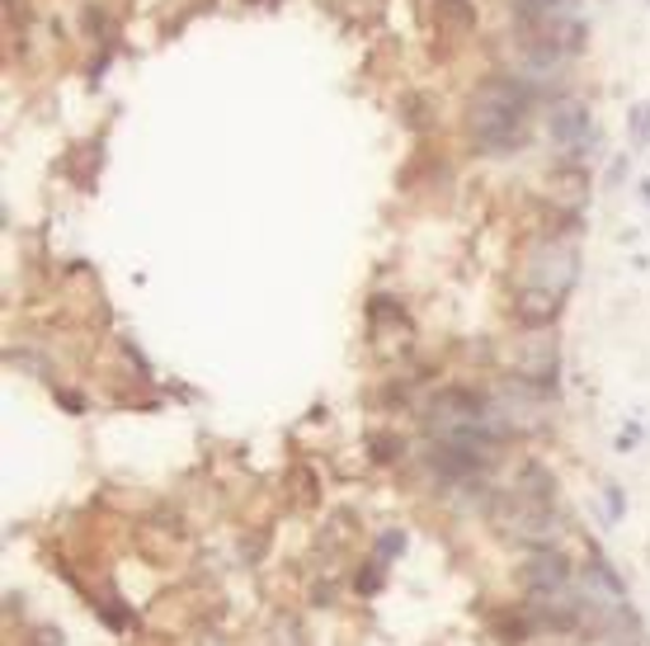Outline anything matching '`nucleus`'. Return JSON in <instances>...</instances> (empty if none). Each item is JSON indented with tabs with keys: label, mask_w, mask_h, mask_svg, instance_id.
I'll use <instances>...</instances> for the list:
<instances>
[{
	"label": "nucleus",
	"mask_w": 650,
	"mask_h": 646,
	"mask_svg": "<svg viewBox=\"0 0 650 646\" xmlns=\"http://www.w3.org/2000/svg\"><path fill=\"white\" fill-rule=\"evenodd\" d=\"M631 137H637L641 147H650V104H641L637 114H631Z\"/></svg>",
	"instance_id": "14"
},
{
	"label": "nucleus",
	"mask_w": 650,
	"mask_h": 646,
	"mask_svg": "<svg viewBox=\"0 0 650 646\" xmlns=\"http://www.w3.org/2000/svg\"><path fill=\"white\" fill-rule=\"evenodd\" d=\"M57 401H61V406H67V411H71V416H76V411H81V397H71V392H57Z\"/></svg>",
	"instance_id": "16"
},
{
	"label": "nucleus",
	"mask_w": 650,
	"mask_h": 646,
	"mask_svg": "<svg viewBox=\"0 0 650 646\" xmlns=\"http://www.w3.org/2000/svg\"><path fill=\"white\" fill-rule=\"evenodd\" d=\"M547 133H551L557 147L580 151V147H590L594 141V118H590V109L584 104H557L547 114Z\"/></svg>",
	"instance_id": "5"
},
{
	"label": "nucleus",
	"mask_w": 650,
	"mask_h": 646,
	"mask_svg": "<svg viewBox=\"0 0 650 646\" xmlns=\"http://www.w3.org/2000/svg\"><path fill=\"white\" fill-rule=\"evenodd\" d=\"M368 449H373V463H396V458L406 453V439H396V434H373Z\"/></svg>",
	"instance_id": "10"
},
{
	"label": "nucleus",
	"mask_w": 650,
	"mask_h": 646,
	"mask_svg": "<svg viewBox=\"0 0 650 646\" xmlns=\"http://www.w3.org/2000/svg\"><path fill=\"white\" fill-rule=\"evenodd\" d=\"M85 34H94L100 43L109 38V10H104V5H90V10H85Z\"/></svg>",
	"instance_id": "12"
},
{
	"label": "nucleus",
	"mask_w": 650,
	"mask_h": 646,
	"mask_svg": "<svg viewBox=\"0 0 650 646\" xmlns=\"http://www.w3.org/2000/svg\"><path fill=\"white\" fill-rule=\"evenodd\" d=\"M570 0H514V20L518 29H528V34H561L570 20Z\"/></svg>",
	"instance_id": "6"
},
{
	"label": "nucleus",
	"mask_w": 650,
	"mask_h": 646,
	"mask_svg": "<svg viewBox=\"0 0 650 646\" xmlns=\"http://www.w3.org/2000/svg\"><path fill=\"white\" fill-rule=\"evenodd\" d=\"M269 646H311L307 642V627L293 619V613H278L274 623H269Z\"/></svg>",
	"instance_id": "8"
},
{
	"label": "nucleus",
	"mask_w": 650,
	"mask_h": 646,
	"mask_svg": "<svg viewBox=\"0 0 650 646\" xmlns=\"http://www.w3.org/2000/svg\"><path fill=\"white\" fill-rule=\"evenodd\" d=\"M406 553V533L401 529H396V533H383V539H377V557H401Z\"/></svg>",
	"instance_id": "13"
},
{
	"label": "nucleus",
	"mask_w": 650,
	"mask_h": 646,
	"mask_svg": "<svg viewBox=\"0 0 650 646\" xmlns=\"http://www.w3.org/2000/svg\"><path fill=\"white\" fill-rule=\"evenodd\" d=\"M608 514L623 519L627 514V500H623V486H608Z\"/></svg>",
	"instance_id": "15"
},
{
	"label": "nucleus",
	"mask_w": 650,
	"mask_h": 646,
	"mask_svg": "<svg viewBox=\"0 0 650 646\" xmlns=\"http://www.w3.org/2000/svg\"><path fill=\"white\" fill-rule=\"evenodd\" d=\"M514 496L537 500V506H551V496H557V477H551L543 463H523L518 467V481H514Z\"/></svg>",
	"instance_id": "7"
},
{
	"label": "nucleus",
	"mask_w": 650,
	"mask_h": 646,
	"mask_svg": "<svg viewBox=\"0 0 650 646\" xmlns=\"http://www.w3.org/2000/svg\"><path fill=\"white\" fill-rule=\"evenodd\" d=\"M533 86L518 76H486L467 104V137L481 156H510L528 141Z\"/></svg>",
	"instance_id": "1"
},
{
	"label": "nucleus",
	"mask_w": 650,
	"mask_h": 646,
	"mask_svg": "<svg viewBox=\"0 0 650 646\" xmlns=\"http://www.w3.org/2000/svg\"><path fill=\"white\" fill-rule=\"evenodd\" d=\"M580 279V250L566 231H551L543 241H533V250L523 256V270H518V293H547L566 303L570 288Z\"/></svg>",
	"instance_id": "2"
},
{
	"label": "nucleus",
	"mask_w": 650,
	"mask_h": 646,
	"mask_svg": "<svg viewBox=\"0 0 650 646\" xmlns=\"http://www.w3.org/2000/svg\"><path fill=\"white\" fill-rule=\"evenodd\" d=\"M434 20H438L443 34H448V29H471V20H477V14H471L467 0H438V5H434Z\"/></svg>",
	"instance_id": "9"
},
{
	"label": "nucleus",
	"mask_w": 650,
	"mask_h": 646,
	"mask_svg": "<svg viewBox=\"0 0 650 646\" xmlns=\"http://www.w3.org/2000/svg\"><path fill=\"white\" fill-rule=\"evenodd\" d=\"M383 571H387V562H383V557H373V562L358 571L354 590H358V594H377V590H383Z\"/></svg>",
	"instance_id": "11"
},
{
	"label": "nucleus",
	"mask_w": 650,
	"mask_h": 646,
	"mask_svg": "<svg viewBox=\"0 0 650 646\" xmlns=\"http://www.w3.org/2000/svg\"><path fill=\"white\" fill-rule=\"evenodd\" d=\"M500 533L514 543H528V547H551L557 539V514L551 506H537V500H523V496H504V510H500Z\"/></svg>",
	"instance_id": "3"
},
{
	"label": "nucleus",
	"mask_w": 650,
	"mask_h": 646,
	"mask_svg": "<svg viewBox=\"0 0 650 646\" xmlns=\"http://www.w3.org/2000/svg\"><path fill=\"white\" fill-rule=\"evenodd\" d=\"M575 586V566H570L557 547H533L528 566H523V590L528 594H557Z\"/></svg>",
	"instance_id": "4"
}]
</instances>
